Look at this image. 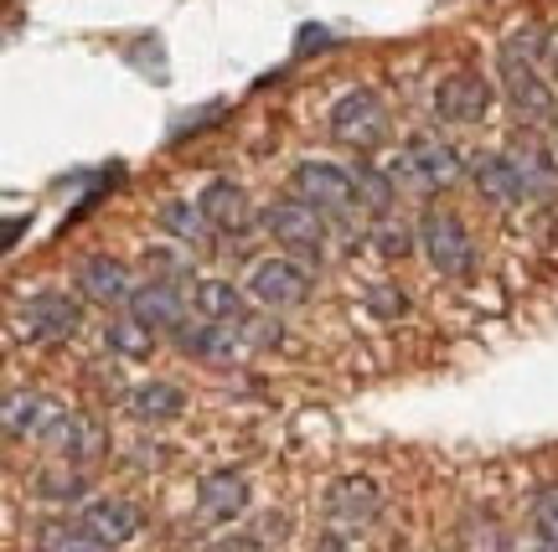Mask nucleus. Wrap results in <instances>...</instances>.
Segmentation results:
<instances>
[{
	"instance_id": "32",
	"label": "nucleus",
	"mask_w": 558,
	"mask_h": 552,
	"mask_svg": "<svg viewBox=\"0 0 558 552\" xmlns=\"http://www.w3.org/2000/svg\"><path fill=\"white\" fill-rule=\"evenodd\" d=\"M311 552H352V548L341 542V532H326V537H316V548Z\"/></svg>"
},
{
	"instance_id": "1",
	"label": "nucleus",
	"mask_w": 558,
	"mask_h": 552,
	"mask_svg": "<svg viewBox=\"0 0 558 552\" xmlns=\"http://www.w3.org/2000/svg\"><path fill=\"white\" fill-rule=\"evenodd\" d=\"M476 186L492 201L522 207V201L554 197V192H558V171H554V160L543 156L533 139H518V145L492 150V156L476 160Z\"/></svg>"
},
{
	"instance_id": "9",
	"label": "nucleus",
	"mask_w": 558,
	"mask_h": 552,
	"mask_svg": "<svg viewBox=\"0 0 558 552\" xmlns=\"http://www.w3.org/2000/svg\"><path fill=\"white\" fill-rule=\"evenodd\" d=\"M248 295L259 299L264 310H295V305L311 299V274L290 258H264L248 274Z\"/></svg>"
},
{
	"instance_id": "23",
	"label": "nucleus",
	"mask_w": 558,
	"mask_h": 552,
	"mask_svg": "<svg viewBox=\"0 0 558 552\" xmlns=\"http://www.w3.org/2000/svg\"><path fill=\"white\" fill-rule=\"evenodd\" d=\"M160 228L177 233L181 243H192V248L207 243V218H202V207H192V201H166L160 207Z\"/></svg>"
},
{
	"instance_id": "28",
	"label": "nucleus",
	"mask_w": 558,
	"mask_h": 552,
	"mask_svg": "<svg viewBox=\"0 0 558 552\" xmlns=\"http://www.w3.org/2000/svg\"><path fill=\"white\" fill-rule=\"evenodd\" d=\"M533 527H538V537L558 542V486H543L533 495Z\"/></svg>"
},
{
	"instance_id": "20",
	"label": "nucleus",
	"mask_w": 558,
	"mask_h": 552,
	"mask_svg": "<svg viewBox=\"0 0 558 552\" xmlns=\"http://www.w3.org/2000/svg\"><path fill=\"white\" fill-rule=\"evenodd\" d=\"M186 408V397H181L177 382H140L135 393H130V414L140 424H166V418H177Z\"/></svg>"
},
{
	"instance_id": "33",
	"label": "nucleus",
	"mask_w": 558,
	"mask_h": 552,
	"mask_svg": "<svg viewBox=\"0 0 558 552\" xmlns=\"http://www.w3.org/2000/svg\"><path fill=\"white\" fill-rule=\"evenodd\" d=\"M213 552H259V542H248V537H233V542H218Z\"/></svg>"
},
{
	"instance_id": "30",
	"label": "nucleus",
	"mask_w": 558,
	"mask_h": 552,
	"mask_svg": "<svg viewBox=\"0 0 558 552\" xmlns=\"http://www.w3.org/2000/svg\"><path fill=\"white\" fill-rule=\"evenodd\" d=\"M326 41H331V32H326V26H300V52H311V47H326Z\"/></svg>"
},
{
	"instance_id": "17",
	"label": "nucleus",
	"mask_w": 558,
	"mask_h": 552,
	"mask_svg": "<svg viewBox=\"0 0 558 552\" xmlns=\"http://www.w3.org/2000/svg\"><path fill=\"white\" fill-rule=\"evenodd\" d=\"M192 305H197V316L213 320V326H243V320H248V305H243V295L228 279H202L197 290H192Z\"/></svg>"
},
{
	"instance_id": "22",
	"label": "nucleus",
	"mask_w": 558,
	"mask_h": 552,
	"mask_svg": "<svg viewBox=\"0 0 558 552\" xmlns=\"http://www.w3.org/2000/svg\"><path fill=\"white\" fill-rule=\"evenodd\" d=\"M47 403L41 397H32V393H5V434L11 439H21V434H41V424H47Z\"/></svg>"
},
{
	"instance_id": "4",
	"label": "nucleus",
	"mask_w": 558,
	"mask_h": 552,
	"mask_svg": "<svg viewBox=\"0 0 558 552\" xmlns=\"http://www.w3.org/2000/svg\"><path fill=\"white\" fill-rule=\"evenodd\" d=\"M418 248L429 258V269L445 279L471 274V263H476L471 233H465V222H460L456 212H424V218H418Z\"/></svg>"
},
{
	"instance_id": "18",
	"label": "nucleus",
	"mask_w": 558,
	"mask_h": 552,
	"mask_svg": "<svg viewBox=\"0 0 558 552\" xmlns=\"http://www.w3.org/2000/svg\"><path fill=\"white\" fill-rule=\"evenodd\" d=\"M233 331H239V326H213V320H202V326H181L177 346L186 356H202V361H233V356H239Z\"/></svg>"
},
{
	"instance_id": "6",
	"label": "nucleus",
	"mask_w": 558,
	"mask_h": 552,
	"mask_svg": "<svg viewBox=\"0 0 558 552\" xmlns=\"http://www.w3.org/2000/svg\"><path fill=\"white\" fill-rule=\"evenodd\" d=\"M326 522H331V532H362V527H373L383 516V491L367 480V475H341L326 486Z\"/></svg>"
},
{
	"instance_id": "11",
	"label": "nucleus",
	"mask_w": 558,
	"mask_h": 552,
	"mask_svg": "<svg viewBox=\"0 0 558 552\" xmlns=\"http://www.w3.org/2000/svg\"><path fill=\"white\" fill-rule=\"evenodd\" d=\"M21 326H26V335H32V341H41V346H58V341H68V335H78L83 310H78V299H68V295H37V299H26Z\"/></svg>"
},
{
	"instance_id": "7",
	"label": "nucleus",
	"mask_w": 558,
	"mask_h": 552,
	"mask_svg": "<svg viewBox=\"0 0 558 552\" xmlns=\"http://www.w3.org/2000/svg\"><path fill=\"white\" fill-rule=\"evenodd\" d=\"M331 135L347 139V145H357V150H378L383 139H388V114H383L378 94H367V88L341 94V99L331 103Z\"/></svg>"
},
{
	"instance_id": "34",
	"label": "nucleus",
	"mask_w": 558,
	"mask_h": 552,
	"mask_svg": "<svg viewBox=\"0 0 558 552\" xmlns=\"http://www.w3.org/2000/svg\"><path fill=\"white\" fill-rule=\"evenodd\" d=\"M554 68H558V52H554Z\"/></svg>"
},
{
	"instance_id": "12",
	"label": "nucleus",
	"mask_w": 558,
	"mask_h": 552,
	"mask_svg": "<svg viewBox=\"0 0 558 552\" xmlns=\"http://www.w3.org/2000/svg\"><path fill=\"white\" fill-rule=\"evenodd\" d=\"M130 320H140L150 335H177L186 326V295L171 290V284H140L135 299H130Z\"/></svg>"
},
{
	"instance_id": "26",
	"label": "nucleus",
	"mask_w": 558,
	"mask_h": 552,
	"mask_svg": "<svg viewBox=\"0 0 558 552\" xmlns=\"http://www.w3.org/2000/svg\"><path fill=\"white\" fill-rule=\"evenodd\" d=\"M41 495H52V501H73V495L88 491V475L83 470H68V465H52V470L37 480Z\"/></svg>"
},
{
	"instance_id": "25",
	"label": "nucleus",
	"mask_w": 558,
	"mask_h": 552,
	"mask_svg": "<svg viewBox=\"0 0 558 552\" xmlns=\"http://www.w3.org/2000/svg\"><path fill=\"white\" fill-rule=\"evenodd\" d=\"M352 186H357V201L373 207V212H388L393 207V181L373 171V165H352Z\"/></svg>"
},
{
	"instance_id": "5",
	"label": "nucleus",
	"mask_w": 558,
	"mask_h": 552,
	"mask_svg": "<svg viewBox=\"0 0 558 552\" xmlns=\"http://www.w3.org/2000/svg\"><path fill=\"white\" fill-rule=\"evenodd\" d=\"M264 228L290 258H305V263H320L326 258V218L305 201H275L264 212Z\"/></svg>"
},
{
	"instance_id": "15",
	"label": "nucleus",
	"mask_w": 558,
	"mask_h": 552,
	"mask_svg": "<svg viewBox=\"0 0 558 552\" xmlns=\"http://www.w3.org/2000/svg\"><path fill=\"white\" fill-rule=\"evenodd\" d=\"M83 522H88V532L99 537L104 548H120V542H130L140 532V506L135 501H114V495H94L83 506Z\"/></svg>"
},
{
	"instance_id": "27",
	"label": "nucleus",
	"mask_w": 558,
	"mask_h": 552,
	"mask_svg": "<svg viewBox=\"0 0 558 552\" xmlns=\"http://www.w3.org/2000/svg\"><path fill=\"white\" fill-rule=\"evenodd\" d=\"M104 341H109L120 356H145V352H150V331H145L140 320H120V326H109V331H104Z\"/></svg>"
},
{
	"instance_id": "13",
	"label": "nucleus",
	"mask_w": 558,
	"mask_h": 552,
	"mask_svg": "<svg viewBox=\"0 0 558 552\" xmlns=\"http://www.w3.org/2000/svg\"><path fill=\"white\" fill-rule=\"evenodd\" d=\"M78 295L94 299V305H130L135 299V279H130V269H124L120 258H83L78 269Z\"/></svg>"
},
{
	"instance_id": "24",
	"label": "nucleus",
	"mask_w": 558,
	"mask_h": 552,
	"mask_svg": "<svg viewBox=\"0 0 558 552\" xmlns=\"http://www.w3.org/2000/svg\"><path fill=\"white\" fill-rule=\"evenodd\" d=\"M145 274L156 279V284L181 290V295H192V290H197V284H192V269H186L177 254H166V248H150V254H145Z\"/></svg>"
},
{
	"instance_id": "29",
	"label": "nucleus",
	"mask_w": 558,
	"mask_h": 552,
	"mask_svg": "<svg viewBox=\"0 0 558 552\" xmlns=\"http://www.w3.org/2000/svg\"><path fill=\"white\" fill-rule=\"evenodd\" d=\"M373 310H378V316H403V310H409V299H403V290L378 284V290H373Z\"/></svg>"
},
{
	"instance_id": "21",
	"label": "nucleus",
	"mask_w": 558,
	"mask_h": 552,
	"mask_svg": "<svg viewBox=\"0 0 558 552\" xmlns=\"http://www.w3.org/2000/svg\"><path fill=\"white\" fill-rule=\"evenodd\" d=\"M37 552H104V542L88 532V522H68L52 516L37 527Z\"/></svg>"
},
{
	"instance_id": "14",
	"label": "nucleus",
	"mask_w": 558,
	"mask_h": 552,
	"mask_svg": "<svg viewBox=\"0 0 558 552\" xmlns=\"http://www.w3.org/2000/svg\"><path fill=\"white\" fill-rule=\"evenodd\" d=\"M197 501L207 522H239L248 512V486L239 470H207L197 480Z\"/></svg>"
},
{
	"instance_id": "16",
	"label": "nucleus",
	"mask_w": 558,
	"mask_h": 552,
	"mask_svg": "<svg viewBox=\"0 0 558 552\" xmlns=\"http://www.w3.org/2000/svg\"><path fill=\"white\" fill-rule=\"evenodd\" d=\"M197 207L207 218V228H218V233H243L248 228V197L233 181H207L197 192Z\"/></svg>"
},
{
	"instance_id": "8",
	"label": "nucleus",
	"mask_w": 558,
	"mask_h": 552,
	"mask_svg": "<svg viewBox=\"0 0 558 552\" xmlns=\"http://www.w3.org/2000/svg\"><path fill=\"white\" fill-rule=\"evenodd\" d=\"M393 176H409L414 186H456L460 181V156L445 139L418 135L393 156Z\"/></svg>"
},
{
	"instance_id": "19",
	"label": "nucleus",
	"mask_w": 558,
	"mask_h": 552,
	"mask_svg": "<svg viewBox=\"0 0 558 552\" xmlns=\"http://www.w3.org/2000/svg\"><path fill=\"white\" fill-rule=\"evenodd\" d=\"M37 439L47 444V450L68 454V459H83V454H94V429H88L78 414H58V408H52Z\"/></svg>"
},
{
	"instance_id": "2",
	"label": "nucleus",
	"mask_w": 558,
	"mask_h": 552,
	"mask_svg": "<svg viewBox=\"0 0 558 552\" xmlns=\"http://www.w3.org/2000/svg\"><path fill=\"white\" fill-rule=\"evenodd\" d=\"M533 58H538V32H518V37L501 41V52H497L501 88H507V103L522 119H554V88L543 83Z\"/></svg>"
},
{
	"instance_id": "10",
	"label": "nucleus",
	"mask_w": 558,
	"mask_h": 552,
	"mask_svg": "<svg viewBox=\"0 0 558 552\" xmlns=\"http://www.w3.org/2000/svg\"><path fill=\"white\" fill-rule=\"evenodd\" d=\"M486 109H492V83L481 73H450L435 88V114L450 124H481Z\"/></svg>"
},
{
	"instance_id": "3",
	"label": "nucleus",
	"mask_w": 558,
	"mask_h": 552,
	"mask_svg": "<svg viewBox=\"0 0 558 552\" xmlns=\"http://www.w3.org/2000/svg\"><path fill=\"white\" fill-rule=\"evenodd\" d=\"M295 201L316 207L320 218L347 222L357 212V186H352V171H341L331 160H300L295 165Z\"/></svg>"
},
{
	"instance_id": "31",
	"label": "nucleus",
	"mask_w": 558,
	"mask_h": 552,
	"mask_svg": "<svg viewBox=\"0 0 558 552\" xmlns=\"http://www.w3.org/2000/svg\"><path fill=\"white\" fill-rule=\"evenodd\" d=\"M512 552H558V542H548V537H527V542H512Z\"/></svg>"
}]
</instances>
